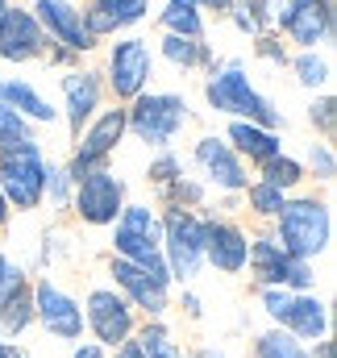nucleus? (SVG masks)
<instances>
[{"mask_svg": "<svg viewBox=\"0 0 337 358\" xmlns=\"http://www.w3.org/2000/svg\"><path fill=\"white\" fill-rule=\"evenodd\" d=\"M271 221H275V234H271V238H275L292 259L313 263V259L329 255V246H334V213H329V204L317 200V196H287L283 208H279Z\"/></svg>", "mask_w": 337, "mask_h": 358, "instance_id": "1", "label": "nucleus"}, {"mask_svg": "<svg viewBox=\"0 0 337 358\" xmlns=\"http://www.w3.org/2000/svg\"><path fill=\"white\" fill-rule=\"evenodd\" d=\"M204 100H208L213 113H225L234 121H250V125H262V129H279L283 125V113L275 108V100H266L250 84V76H246L242 63L213 67V76L204 84Z\"/></svg>", "mask_w": 337, "mask_h": 358, "instance_id": "2", "label": "nucleus"}, {"mask_svg": "<svg viewBox=\"0 0 337 358\" xmlns=\"http://www.w3.org/2000/svg\"><path fill=\"white\" fill-rule=\"evenodd\" d=\"M108 229H113V238H108L113 259H129L159 279H171L167 263H163V225L150 204H125Z\"/></svg>", "mask_w": 337, "mask_h": 358, "instance_id": "3", "label": "nucleus"}, {"mask_svg": "<svg viewBox=\"0 0 337 358\" xmlns=\"http://www.w3.org/2000/svg\"><path fill=\"white\" fill-rule=\"evenodd\" d=\"M163 225V263L171 271V283H192L204 271V217L196 208L167 204L159 213Z\"/></svg>", "mask_w": 337, "mask_h": 358, "instance_id": "4", "label": "nucleus"}, {"mask_svg": "<svg viewBox=\"0 0 337 358\" xmlns=\"http://www.w3.org/2000/svg\"><path fill=\"white\" fill-rule=\"evenodd\" d=\"M187 121H192L187 100L175 92H142L125 108V134H134L138 142H146L155 150H171V142L179 138V129Z\"/></svg>", "mask_w": 337, "mask_h": 358, "instance_id": "5", "label": "nucleus"}, {"mask_svg": "<svg viewBox=\"0 0 337 358\" xmlns=\"http://www.w3.org/2000/svg\"><path fill=\"white\" fill-rule=\"evenodd\" d=\"M42 183H46V155H42L38 138L0 150V192L8 200V208H17V213L42 208Z\"/></svg>", "mask_w": 337, "mask_h": 358, "instance_id": "6", "label": "nucleus"}, {"mask_svg": "<svg viewBox=\"0 0 337 358\" xmlns=\"http://www.w3.org/2000/svg\"><path fill=\"white\" fill-rule=\"evenodd\" d=\"M246 267H250L258 287H287V292H313L317 267L304 259H292L271 234H254L250 250H246Z\"/></svg>", "mask_w": 337, "mask_h": 358, "instance_id": "7", "label": "nucleus"}, {"mask_svg": "<svg viewBox=\"0 0 337 358\" xmlns=\"http://www.w3.org/2000/svg\"><path fill=\"white\" fill-rule=\"evenodd\" d=\"M80 308H84V329L92 334V342H100L104 350H117L138 329V313H134V304L117 287H92Z\"/></svg>", "mask_w": 337, "mask_h": 358, "instance_id": "8", "label": "nucleus"}, {"mask_svg": "<svg viewBox=\"0 0 337 358\" xmlns=\"http://www.w3.org/2000/svg\"><path fill=\"white\" fill-rule=\"evenodd\" d=\"M125 204H129L125 200V179L117 176V171H108V167H96V171L80 176L76 187H71V208L92 229H108L121 217Z\"/></svg>", "mask_w": 337, "mask_h": 358, "instance_id": "9", "label": "nucleus"}, {"mask_svg": "<svg viewBox=\"0 0 337 358\" xmlns=\"http://www.w3.org/2000/svg\"><path fill=\"white\" fill-rule=\"evenodd\" d=\"M34 292V325H42L59 342H80L84 338V308L71 292H63L55 279L29 283Z\"/></svg>", "mask_w": 337, "mask_h": 358, "instance_id": "10", "label": "nucleus"}, {"mask_svg": "<svg viewBox=\"0 0 337 358\" xmlns=\"http://www.w3.org/2000/svg\"><path fill=\"white\" fill-rule=\"evenodd\" d=\"M266 17L304 50L334 38V4L329 0H271Z\"/></svg>", "mask_w": 337, "mask_h": 358, "instance_id": "11", "label": "nucleus"}, {"mask_svg": "<svg viewBox=\"0 0 337 358\" xmlns=\"http://www.w3.org/2000/svg\"><path fill=\"white\" fill-rule=\"evenodd\" d=\"M121 138H125V108H104V113H96L84 125V134L76 138V155H71V163H67V176L80 179V176H87V171H96V167H104L108 155L121 146Z\"/></svg>", "mask_w": 337, "mask_h": 358, "instance_id": "12", "label": "nucleus"}, {"mask_svg": "<svg viewBox=\"0 0 337 358\" xmlns=\"http://www.w3.org/2000/svg\"><path fill=\"white\" fill-rule=\"evenodd\" d=\"M108 275H113V287L134 304V313H146V321H159L171 308V279H159L129 259H113Z\"/></svg>", "mask_w": 337, "mask_h": 358, "instance_id": "13", "label": "nucleus"}, {"mask_svg": "<svg viewBox=\"0 0 337 358\" xmlns=\"http://www.w3.org/2000/svg\"><path fill=\"white\" fill-rule=\"evenodd\" d=\"M155 76V55L142 38H121L108 50V88L117 100H138Z\"/></svg>", "mask_w": 337, "mask_h": 358, "instance_id": "14", "label": "nucleus"}, {"mask_svg": "<svg viewBox=\"0 0 337 358\" xmlns=\"http://www.w3.org/2000/svg\"><path fill=\"white\" fill-rule=\"evenodd\" d=\"M246 250H250V234L238 221L204 217V267L221 271V275H242Z\"/></svg>", "mask_w": 337, "mask_h": 358, "instance_id": "15", "label": "nucleus"}, {"mask_svg": "<svg viewBox=\"0 0 337 358\" xmlns=\"http://www.w3.org/2000/svg\"><path fill=\"white\" fill-rule=\"evenodd\" d=\"M192 159H196V167H200V176L204 183H213L217 192H246V163L234 155V146L225 142V138H213V134H204L196 146H192Z\"/></svg>", "mask_w": 337, "mask_h": 358, "instance_id": "16", "label": "nucleus"}, {"mask_svg": "<svg viewBox=\"0 0 337 358\" xmlns=\"http://www.w3.org/2000/svg\"><path fill=\"white\" fill-rule=\"evenodd\" d=\"M34 8H38L34 21L42 25V34H46L50 42H59L63 50L84 55V50L96 46V38L87 34V25H84V8H76L71 0H38Z\"/></svg>", "mask_w": 337, "mask_h": 358, "instance_id": "17", "label": "nucleus"}, {"mask_svg": "<svg viewBox=\"0 0 337 358\" xmlns=\"http://www.w3.org/2000/svg\"><path fill=\"white\" fill-rule=\"evenodd\" d=\"M46 55V34L25 8H8L0 17V59L4 63H29Z\"/></svg>", "mask_w": 337, "mask_h": 358, "instance_id": "18", "label": "nucleus"}, {"mask_svg": "<svg viewBox=\"0 0 337 358\" xmlns=\"http://www.w3.org/2000/svg\"><path fill=\"white\" fill-rule=\"evenodd\" d=\"M59 88H63V113H67V125H71V134L80 138L84 125L100 113L104 84H100L96 71H67V76L59 80Z\"/></svg>", "mask_w": 337, "mask_h": 358, "instance_id": "19", "label": "nucleus"}, {"mask_svg": "<svg viewBox=\"0 0 337 358\" xmlns=\"http://www.w3.org/2000/svg\"><path fill=\"white\" fill-rule=\"evenodd\" d=\"M279 329L292 334L296 342H325L329 338V304L317 300L313 292H296L292 308H287V321Z\"/></svg>", "mask_w": 337, "mask_h": 358, "instance_id": "20", "label": "nucleus"}, {"mask_svg": "<svg viewBox=\"0 0 337 358\" xmlns=\"http://www.w3.org/2000/svg\"><path fill=\"white\" fill-rule=\"evenodd\" d=\"M225 142L234 146V155H238L242 163H254V167H262V163H271L275 155H283L279 129H262V125H250V121H229Z\"/></svg>", "mask_w": 337, "mask_h": 358, "instance_id": "21", "label": "nucleus"}, {"mask_svg": "<svg viewBox=\"0 0 337 358\" xmlns=\"http://www.w3.org/2000/svg\"><path fill=\"white\" fill-rule=\"evenodd\" d=\"M0 104L13 108L17 117H25L29 125H50L59 117V108L21 76H0Z\"/></svg>", "mask_w": 337, "mask_h": 358, "instance_id": "22", "label": "nucleus"}, {"mask_svg": "<svg viewBox=\"0 0 337 358\" xmlns=\"http://www.w3.org/2000/svg\"><path fill=\"white\" fill-rule=\"evenodd\" d=\"M146 8H150V0H92V8L84 13V25L92 38H100V34H113V29L142 21Z\"/></svg>", "mask_w": 337, "mask_h": 358, "instance_id": "23", "label": "nucleus"}, {"mask_svg": "<svg viewBox=\"0 0 337 358\" xmlns=\"http://www.w3.org/2000/svg\"><path fill=\"white\" fill-rule=\"evenodd\" d=\"M29 325H34V292L25 283V287H17L13 296L0 300V338L4 342H17Z\"/></svg>", "mask_w": 337, "mask_h": 358, "instance_id": "24", "label": "nucleus"}, {"mask_svg": "<svg viewBox=\"0 0 337 358\" xmlns=\"http://www.w3.org/2000/svg\"><path fill=\"white\" fill-rule=\"evenodd\" d=\"M134 342H138V350L146 358H183V346L171 338V329L163 321H146V325H138L134 329Z\"/></svg>", "mask_w": 337, "mask_h": 358, "instance_id": "25", "label": "nucleus"}, {"mask_svg": "<svg viewBox=\"0 0 337 358\" xmlns=\"http://www.w3.org/2000/svg\"><path fill=\"white\" fill-rule=\"evenodd\" d=\"M258 171H262V176H258L262 183L279 187L283 196H292V192H296V187H300V183L308 179L304 163H300V159H292V155H275V159H271V163H262Z\"/></svg>", "mask_w": 337, "mask_h": 358, "instance_id": "26", "label": "nucleus"}, {"mask_svg": "<svg viewBox=\"0 0 337 358\" xmlns=\"http://www.w3.org/2000/svg\"><path fill=\"white\" fill-rule=\"evenodd\" d=\"M163 59H167L171 67L192 71V67L213 63V50H208L200 38H175V34H167V38H163Z\"/></svg>", "mask_w": 337, "mask_h": 358, "instance_id": "27", "label": "nucleus"}, {"mask_svg": "<svg viewBox=\"0 0 337 358\" xmlns=\"http://www.w3.org/2000/svg\"><path fill=\"white\" fill-rule=\"evenodd\" d=\"M163 25H167V34H175V38H200V34H204L200 8H196L192 0H167Z\"/></svg>", "mask_w": 337, "mask_h": 358, "instance_id": "28", "label": "nucleus"}, {"mask_svg": "<svg viewBox=\"0 0 337 358\" xmlns=\"http://www.w3.org/2000/svg\"><path fill=\"white\" fill-rule=\"evenodd\" d=\"M254 358H308V346L283 329H266L254 338Z\"/></svg>", "mask_w": 337, "mask_h": 358, "instance_id": "29", "label": "nucleus"}, {"mask_svg": "<svg viewBox=\"0 0 337 358\" xmlns=\"http://www.w3.org/2000/svg\"><path fill=\"white\" fill-rule=\"evenodd\" d=\"M287 63L296 67V80H300L308 92L329 88V80H334V67H329V59H321L317 50H300V55H296V59H287Z\"/></svg>", "mask_w": 337, "mask_h": 358, "instance_id": "30", "label": "nucleus"}, {"mask_svg": "<svg viewBox=\"0 0 337 358\" xmlns=\"http://www.w3.org/2000/svg\"><path fill=\"white\" fill-rule=\"evenodd\" d=\"M229 17H234V25L242 29V34H250V38H262V29H266V0H229Z\"/></svg>", "mask_w": 337, "mask_h": 358, "instance_id": "31", "label": "nucleus"}, {"mask_svg": "<svg viewBox=\"0 0 337 358\" xmlns=\"http://www.w3.org/2000/svg\"><path fill=\"white\" fill-rule=\"evenodd\" d=\"M283 192L279 187H271V183H262V179H254V183H246V204H250L254 217H262V221H271L279 208H283Z\"/></svg>", "mask_w": 337, "mask_h": 358, "instance_id": "32", "label": "nucleus"}, {"mask_svg": "<svg viewBox=\"0 0 337 358\" xmlns=\"http://www.w3.org/2000/svg\"><path fill=\"white\" fill-rule=\"evenodd\" d=\"M163 200L175 204V208H200V204L208 200V187L192 176H179L171 187H163Z\"/></svg>", "mask_w": 337, "mask_h": 358, "instance_id": "33", "label": "nucleus"}, {"mask_svg": "<svg viewBox=\"0 0 337 358\" xmlns=\"http://www.w3.org/2000/svg\"><path fill=\"white\" fill-rule=\"evenodd\" d=\"M71 187H76V179L67 176V167H55V163H46L42 200H50V208H71Z\"/></svg>", "mask_w": 337, "mask_h": 358, "instance_id": "34", "label": "nucleus"}, {"mask_svg": "<svg viewBox=\"0 0 337 358\" xmlns=\"http://www.w3.org/2000/svg\"><path fill=\"white\" fill-rule=\"evenodd\" d=\"M29 138H34V125H29L25 117H17L13 108L0 104V150H8V146H17V142H29Z\"/></svg>", "mask_w": 337, "mask_h": 358, "instance_id": "35", "label": "nucleus"}, {"mask_svg": "<svg viewBox=\"0 0 337 358\" xmlns=\"http://www.w3.org/2000/svg\"><path fill=\"white\" fill-rule=\"evenodd\" d=\"M292 296L296 292H287V287H258V304H262V313L275 321V329L287 321V308H292Z\"/></svg>", "mask_w": 337, "mask_h": 358, "instance_id": "36", "label": "nucleus"}, {"mask_svg": "<svg viewBox=\"0 0 337 358\" xmlns=\"http://www.w3.org/2000/svg\"><path fill=\"white\" fill-rule=\"evenodd\" d=\"M308 121L317 125V134L325 142H334V134H337V100L334 96H317L313 108H308Z\"/></svg>", "mask_w": 337, "mask_h": 358, "instance_id": "37", "label": "nucleus"}, {"mask_svg": "<svg viewBox=\"0 0 337 358\" xmlns=\"http://www.w3.org/2000/svg\"><path fill=\"white\" fill-rule=\"evenodd\" d=\"M304 171H313L321 183H334V176H337L334 146H329V142H313V146H308V167H304Z\"/></svg>", "mask_w": 337, "mask_h": 358, "instance_id": "38", "label": "nucleus"}, {"mask_svg": "<svg viewBox=\"0 0 337 358\" xmlns=\"http://www.w3.org/2000/svg\"><path fill=\"white\" fill-rule=\"evenodd\" d=\"M179 176H183V163H179V159H175L171 150H163V155H159V159H155V163L146 167V179H150V183H155L159 192H163V187H171V183H175Z\"/></svg>", "mask_w": 337, "mask_h": 358, "instance_id": "39", "label": "nucleus"}, {"mask_svg": "<svg viewBox=\"0 0 337 358\" xmlns=\"http://www.w3.org/2000/svg\"><path fill=\"white\" fill-rule=\"evenodd\" d=\"M17 287H25V267L13 255H0V300L13 296Z\"/></svg>", "mask_w": 337, "mask_h": 358, "instance_id": "40", "label": "nucleus"}, {"mask_svg": "<svg viewBox=\"0 0 337 358\" xmlns=\"http://www.w3.org/2000/svg\"><path fill=\"white\" fill-rule=\"evenodd\" d=\"M258 55L266 59V63H279V67H287V50H283V42H275V38H258Z\"/></svg>", "mask_w": 337, "mask_h": 358, "instance_id": "41", "label": "nucleus"}, {"mask_svg": "<svg viewBox=\"0 0 337 358\" xmlns=\"http://www.w3.org/2000/svg\"><path fill=\"white\" fill-rule=\"evenodd\" d=\"M71 358H108V350H104L100 342H76Z\"/></svg>", "mask_w": 337, "mask_h": 358, "instance_id": "42", "label": "nucleus"}, {"mask_svg": "<svg viewBox=\"0 0 337 358\" xmlns=\"http://www.w3.org/2000/svg\"><path fill=\"white\" fill-rule=\"evenodd\" d=\"M108 358H146V355H142V350H138V342L129 338V342H121V346H117Z\"/></svg>", "mask_w": 337, "mask_h": 358, "instance_id": "43", "label": "nucleus"}, {"mask_svg": "<svg viewBox=\"0 0 337 358\" xmlns=\"http://www.w3.org/2000/svg\"><path fill=\"white\" fill-rule=\"evenodd\" d=\"M308 358H337V346L325 338V342H313V350H308Z\"/></svg>", "mask_w": 337, "mask_h": 358, "instance_id": "44", "label": "nucleus"}, {"mask_svg": "<svg viewBox=\"0 0 337 358\" xmlns=\"http://www.w3.org/2000/svg\"><path fill=\"white\" fill-rule=\"evenodd\" d=\"M183 308H187V317H200L204 308H200V296L196 292H183Z\"/></svg>", "mask_w": 337, "mask_h": 358, "instance_id": "45", "label": "nucleus"}, {"mask_svg": "<svg viewBox=\"0 0 337 358\" xmlns=\"http://www.w3.org/2000/svg\"><path fill=\"white\" fill-rule=\"evenodd\" d=\"M8 217H13V208H8V200H4V192H0V225H4Z\"/></svg>", "mask_w": 337, "mask_h": 358, "instance_id": "46", "label": "nucleus"}, {"mask_svg": "<svg viewBox=\"0 0 337 358\" xmlns=\"http://www.w3.org/2000/svg\"><path fill=\"white\" fill-rule=\"evenodd\" d=\"M17 355H21V350H17L13 342H4V346H0V358H17Z\"/></svg>", "mask_w": 337, "mask_h": 358, "instance_id": "47", "label": "nucleus"}, {"mask_svg": "<svg viewBox=\"0 0 337 358\" xmlns=\"http://www.w3.org/2000/svg\"><path fill=\"white\" fill-rule=\"evenodd\" d=\"M192 4H208V8H229V0H192Z\"/></svg>", "mask_w": 337, "mask_h": 358, "instance_id": "48", "label": "nucleus"}, {"mask_svg": "<svg viewBox=\"0 0 337 358\" xmlns=\"http://www.w3.org/2000/svg\"><path fill=\"white\" fill-rule=\"evenodd\" d=\"M4 13H8V0H0V17H4Z\"/></svg>", "mask_w": 337, "mask_h": 358, "instance_id": "49", "label": "nucleus"}, {"mask_svg": "<svg viewBox=\"0 0 337 358\" xmlns=\"http://www.w3.org/2000/svg\"><path fill=\"white\" fill-rule=\"evenodd\" d=\"M208 358H221V355H213V350H208Z\"/></svg>", "mask_w": 337, "mask_h": 358, "instance_id": "50", "label": "nucleus"}, {"mask_svg": "<svg viewBox=\"0 0 337 358\" xmlns=\"http://www.w3.org/2000/svg\"><path fill=\"white\" fill-rule=\"evenodd\" d=\"M17 358H29V355H17Z\"/></svg>", "mask_w": 337, "mask_h": 358, "instance_id": "51", "label": "nucleus"}, {"mask_svg": "<svg viewBox=\"0 0 337 358\" xmlns=\"http://www.w3.org/2000/svg\"><path fill=\"white\" fill-rule=\"evenodd\" d=\"M0 346H4V338H0Z\"/></svg>", "mask_w": 337, "mask_h": 358, "instance_id": "52", "label": "nucleus"}, {"mask_svg": "<svg viewBox=\"0 0 337 358\" xmlns=\"http://www.w3.org/2000/svg\"><path fill=\"white\" fill-rule=\"evenodd\" d=\"M329 4H334V0H329Z\"/></svg>", "mask_w": 337, "mask_h": 358, "instance_id": "53", "label": "nucleus"}]
</instances>
